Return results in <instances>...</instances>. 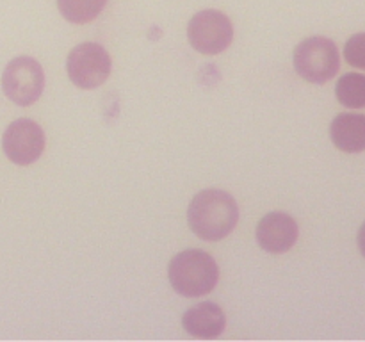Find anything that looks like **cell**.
Segmentation results:
<instances>
[{
	"label": "cell",
	"mask_w": 365,
	"mask_h": 342,
	"mask_svg": "<svg viewBox=\"0 0 365 342\" xmlns=\"http://www.w3.org/2000/svg\"><path fill=\"white\" fill-rule=\"evenodd\" d=\"M191 230L203 241H221L232 234L239 221L234 196L221 189H205L192 198L187 210Z\"/></svg>",
	"instance_id": "cell-1"
},
{
	"label": "cell",
	"mask_w": 365,
	"mask_h": 342,
	"mask_svg": "<svg viewBox=\"0 0 365 342\" xmlns=\"http://www.w3.org/2000/svg\"><path fill=\"white\" fill-rule=\"evenodd\" d=\"M168 278L175 292L184 298H200L214 291L220 280V267L203 249H185L171 259Z\"/></svg>",
	"instance_id": "cell-2"
},
{
	"label": "cell",
	"mask_w": 365,
	"mask_h": 342,
	"mask_svg": "<svg viewBox=\"0 0 365 342\" xmlns=\"http://www.w3.org/2000/svg\"><path fill=\"white\" fill-rule=\"evenodd\" d=\"M294 68L310 84H324L337 75L341 68L337 45L323 36L307 38L296 46Z\"/></svg>",
	"instance_id": "cell-3"
},
{
	"label": "cell",
	"mask_w": 365,
	"mask_h": 342,
	"mask_svg": "<svg viewBox=\"0 0 365 342\" xmlns=\"http://www.w3.org/2000/svg\"><path fill=\"white\" fill-rule=\"evenodd\" d=\"M45 88V73L41 64L27 56L14 57L2 73L4 95L16 105H32Z\"/></svg>",
	"instance_id": "cell-4"
},
{
	"label": "cell",
	"mask_w": 365,
	"mask_h": 342,
	"mask_svg": "<svg viewBox=\"0 0 365 342\" xmlns=\"http://www.w3.org/2000/svg\"><path fill=\"white\" fill-rule=\"evenodd\" d=\"M113 61L98 43H81L70 52L66 71L70 81L81 89H95L109 78Z\"/></svg>",
	"instance_id": "cell-5"
},
{
	"label": "cell",
	"mask_w": 365,
	"mask_h": 342,
	"mask_svg": "<svg viewBox=\"0 0 365 342\" xmlns=\"http://www.w3.org/2000/svg\"><path fill=\"white\" fill-rule=\"evenodd\" d=\"M187 38L192 48L205 56H216L227 50L234 39L230 18L216 9H205L191 18Z\"/></svg>",
	"instance_id": "cell-6"
},
{
	"label": "cell",
	"mask_w": 365,
	"mask_h": 342,
	"mask_svg": "<svg viewBox=\"0 0 365 342\" xmlns=\"http://www.w3.org/2000/svg\"><path fill=\"white\" fill-rule=\"evenodd\" d=\"M2 148L11 162L29 166L36 162L45 150V132L36 121L21 118L6 128Z\"/></svg>",
	"instance_id": "cell-7"
},
{
	"label": "cell",
	"mask_w": 365,
	"mask_h": 342,
	"mask_svg": "<svg viewBox=\"0 0 365 342\" xmlns=\"http://www.w3.org/2000/svg\"><path fill=\"white\" fill-rule=\"evenodd\" d=\"M299 235L298 223L285 212H269L257 224V242L260 248L273 255L289 252Z\"/></svg>",
	"instance_id": "cell-8"
},
{
	"label": "cell",
	"mask_w": 365,
	"mask_h": 342,
	"mask_svg": "<svg viewBox=\"0 0 365 342\" xmlns=\"http://www.w3.org/2000/svg\"><path fill=\"white\" fill-rule=\"evenodd\" d=\"M182 326L191 337L212 341L225 331L227 317H225L223 309L217 303L202 301L185 310V314L182 316Z\"/></svg>",
	"instance_id": "cell-9"
},
{
	"label": "cell",
	"mask_w": 365,
	"mask_h": 342,
	"mask_svg": "<svg viewBox=\"0 0 365 342\" xmlns=\"http://www.w3.org/2000/svg\"><path fill=\"white\" fill-rule=\"evenodd\" d=\"M331 142L341 152L360 153L365 150V114H339L330 125Z\"/></svg>",
	"instance_id": "cell-10"
},
{
	"label": "cell",
	"mask_w": 365,
	"mask_h": 342,
	"mask_svg": "<svg viewBox=\"0 0 365 342\" xmlns=\"http://www.w3.org/2000/svg\"><path fill=\"white\" fill-rule=\"evenodd\" d=\"M335 96L348 109H362L365 107V75L355 71L342 75L335 86Z\"/></svg>",
	"instance_id": "cell-11"
},
{
	"label": "cell",
	"mask_w": 365,
	"mask_h": 342,
	"mask_svg": "<svg viewBox=\"0 0 365 342\" xmlns=\"http://www.w3.org/2000/svg\"><path fill=\"white\" fill-rule=\"evenodd\" d=\"M107 6V0H57L61 14L66 18L70 24H89L95 20L103 7Z\"/></svg>",
	"instance_id": "cell-12"
},
{
	"label": "cell",
	"mask_w": 365,
	"mask_h": 342,
	"mask_svg": "<svg viewBox=\"0 0 365 342\" xmlns=\"http://www.w3.org/2000/svg\"><path fill=\"white\" fill-rule=\"evenodd\" d=\"M344 57L348 64L365 70V32L351 36L344 45Z\"/></svg>",
	"instance_id": "cell-13"
},
{
	"label": "cell",
	"mask_w": 365,
	"mask_h": 342,
	"mask_svg": "<svg viewBox=\"0 0 365 342\" xmlns=\"http://www.w3.org/2000/svg\"><path fill=\"white\" fill-rule=\"evenodd\" d=\"M356 242H359V249H360V253H362V256L365 259V221H364L362 227H360L359 235H356Z\"/></svg>",
	"instance_id": "cell-14"
}]
</instances>
